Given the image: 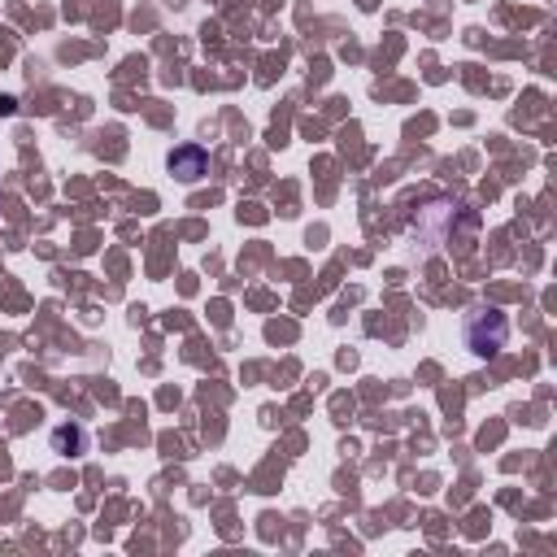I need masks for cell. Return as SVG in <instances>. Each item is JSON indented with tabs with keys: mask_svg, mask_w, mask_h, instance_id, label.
Segmentation results:
<instances>
[{
	"mask_svg": "<svg viewBox=\"0 0 557 557\" xmlns=\"http://www.w3.org/2000/svg\"><path fill=\"white\" fill-rule=\"evenodd\" d=\"M505 335H509V322L500 309H470L466 313V344L474 357H492L505 348Z\"/></svg>",
	"mask_w": 557,
	"mask_h": 557,
	"instance_id": "cell-1",
	"label": "cell"
},
{
	"mask_svg": "<svg viewBox=\"0 0 557 557\" xmlns=\"http://www.w3.org/2000/svg\"><path fill=\"white\" fill-rule=\"evenodd\" d=\"M205 170H209V152L200 144H178L170 152V174L178 183H196V178H205Z\"/></svg>",
	"mask_w": 557,
	"mask_h": 557,
	"instance_id": "cell-2",
	"label": "cell"
}]
</instances>
